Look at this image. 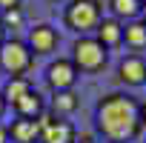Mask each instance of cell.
I'll return each instance as SVG.
<instances>
[{
    "mask_svg": "<svg viewBox=\"0 0 146 143\" xmlns=\"http://www.w3.org/2000/svg\"><path fill=\"white\" fill-rule=\"evenodd\" d=\"M63 20H66L69 29H75L80 34L95 32L98 23H100V3L98 0H72V3L66 6Z\"/></svg>",
    "mask_w": 146,
    "mask_h": 143,
    "instance_id": "2",
    "label": "cell"
},
{
    "mask_svg": "<svg viewBox=\"0 0 146 143\" xmlns=\"http://www.w3.org/2000/svg\"><path fill=\"white\" fill-rule=\"evenodd\" d=\"M35 54L29 52V46L23 40H3L0 43V69L9 72L12 77H23L29 66H32Z\"/></svg>",
    "mask_w": 146,
    "mask_h": 143,
    "instance_id": "3",
    "label": "cell"
},
{
    "mask_svg": "<svg viewBox=\"0 0 146 143\" xmlns=\"http://www.w3.org/2000/svg\"><path fill=\"white\" fill-rule=\"evenodd\" d=\"M0 143H9V129L0 123Z\"/></svg>",
    "mask_w": 146,
    "mask_h": 143,
    "instance_id": "18",
    "label": "cell"
},
{
    "mask_svg": "<svg viewBox=\"0 0 146 143\" xmlns=\"http://www.w3.org/2000/svg\"><path fill=\"white\" fill-rule=\"evenodd\" d=\"M140 123H146V103L140 106Z\"/></svg>",
    "mask_w": 146,
    "mask_h": 143,
    "instance_id": "19",
    "label": "cell"
},
{
    "mask_svg": "<svg viewBox=\"0 0 146 143\" xmlns=\"http://www.w3.org/2000/svg\"><path fill=\"white\" fill-rule=\"evenodd\" d=\"M3 32H6V29H3V26H0V43H3Z\"/></svg>",
    "mask_w": 146,
    "mask_h": 143,
    "instance_id": "22",
    "label": "cell"
},
{
    "mask_svg": "<svg viewBox=\"0 0 146 143\" xmlns=\"http://www.w3.org/2000/svg\"><path fill=\"white\" fill-rule=\"evenodd\" d=\"M95 32H98V43H100L103 49H115V46H120V43H123V26H120L115 17L100 20Z\"/></svg>",
    "mask_w": 146,
    "mask_h": 143,
    "instance_id": "8",
    "label": "cell"
},
{
    "mask_svg": "<svg viewBox=\"0 0 146 143\" xmlns=\"http://www.w3.org/2000/svg\"><path fill=\"white\" fill-rule=\"evenodd\" d=\"M117 75L126 86H140L146 83V60L140 54H129L120 60V69H117Z\"/></svg>",
    "mask_w": 146,
    "mask_h": 143,
    "instance_id": "7",
    "label": "cell"
},
{
    "mask_svg": "<svg viewBox=\"0 0 146 143\" xmlns=\"http://www.w3.org/2000/svg\"><path fill=\"white\" fill-rule=\"evenodd\" d=\"M140 12H143V23H146V3H143V6H140Z\"/></svg>",
    "mask_w": 146,
    "mask_h": 143,
    "instance_id": "21",
    "label": "cell"
},
{
    "mask_svg": "<svg viewBox=\"0 0 146 143\" xmlns=\"http://www.w3.org/2000/svg\"><path fill=\"white\" fill-rule=\"evenodd\" d=\"M17 6H20V0H0V9L3 12L6 9H17Z\"/></svg>",
    "mask_w": 146,
    "mask_h": 143,
    "instance_id": "17",
    "label": "cell"
},
{
    "mask_svg": "<svg viewBox=\"0 0 146 143\" xmlns=\"http://www.w3.org/2000/svg\"><path fill=\"white\" fill-rule=\"evenodd\" d=\"M15 112H17L20 117H26V120H37V117L43 115V97H40L37 92H29V95H23V97L15 103Z\"/></svg>",
    "mask_w": 146,
    "mask_h": 143,
    "instance_id": "10",
    "label": "cell"
},
{
    "mask_svg": "<svg viewBox=\"0 0 146 143\" xmlns=\"http://www.w3.org/2000/svg\"><path fill=\"white\" fill-rule=\"evenodd\" d=\"M32 92V86H29V80L26 77H9V83H6V89H3V100L6 103H17L23 95H29Z\"/></svg>",
    "mask_w": 146,
    "mask_h": 143,
    "instance_id": "12",
    "label": "cell"
},
{
    "mask_svg": "<svg viewBox=\"0 0 146 143\" xmlns=\"http://www.w3.org/2000/svg\"><path fill=\"white\" fill-rule=\"evenodd\" d=\"M0 26H3V29H20V26H23V12H20V6H17V9H6L3 17H0Z\"/></svg>",
    "mask_w": 146,
    "mask_h": 143,
    "instance_id": "16",
    "label": "cell"
},
{
    "mask_svg": "<svg viewBox=\"0 0 146 143\" xmlns=\"http://www.w3.org/2000/svg\"><path fill=\"white\" fill-rule=\"evenodd\" d=\"M12 137H15L17 143H35V140H40V126H37V120L17 117V120L12 123Z\"/></svg>",
    "mask_w": 146,
    "mask_h": 143,
    "instance_id": "11",
    "label": "cell"
},
{
    "mask_svg": "<svg viewBox=\"0 0 146 143\" xmlns=\"http://www.w3.org/2000/svg\"><path fill=\"white\" fill-rule=\"evenodd\" d=\"M78 109V95L75 92H54V97H52V112H57V115H69V112H75Z\"/></svg>",
    "mask_w": 146,
    "mask_h": 143,
    "instance_id": "14",
    "label": "cell"
},
{
    "mask_svg": "<svg viewBox=\"0 0 146 143\" xmlns=\"http://www.w3.org/2000/svg\"><path fill=\"white\" fill-rule=\"evenodd\" d=\"M78 80V69L72 60H54L49 69H46V83L54 89V92H69Z\"/></svg>",
    "mask_w": 146,
    "mask_h": 143,
    "instance_id": "5",
    "label": "cell"
},
{
    "mask_svg": "<svg viewBox=\"0 0 146 143\" xmlns=\"http://www.w3.org/2000/svg\"><path fill=\"white\" fill-rule=\"evenodd\" d=\"M123 40L132 49H143L146 46V23L143 20H132L129 26H123Z\"/></svg>",
    "mask_w": 146,
    "mask_h": 143,
    "instance_id": "13",
    "label": "cell"
},
{
    "mask_svg": "<svg viewBox=\"0 0 146 143\" xmlns=\"http://www.w3.org/2000/svg\"><path fill=\"white\" fill-rule=\"evenodd\" d=\"M112 12H115V17L132 20L140 15V0H112Z\"/></svg>",
    "mask_w": 146,
    "mask_h": 143,
    "instance_id": "15",
    "label": "cell"
},
{
    "mask_svg": "<svg viewBox=\"0 0 146 143\" xmlns=\"http://www.w3.org/2000/svg\"><path fill=\"white\" fill-rule=\"evenodd\" d=\"M140 3H146V0H140Z\"/></svg>",
    "mask_w": 146,
    "mask_h": 143,
    "instance_id": "24",
    "label": "cell"
},
{
    "mask_svg": "<svg viewBox=\"0 0 146 143\" xmlns=\"http://www.w3.org/2000/svg\"><path fill=\"white\" fill-rule=\"evenodd\" d=\"M80 143H95V140H89V137H86V140H80Z\"/></svg>",
    "mask_w": 146,
    "mask_h": 143,
    "instance_id": "23",
    "label": "cell"
},
{
    "mask_svg": "<svg viewBox=\"0 0 146 143\" xmlns=\"http://www.w3.org/2000/svg\"><path fill=\"white\" fill-rule=\"evenodd\" d=\"M40 140H43V143H75V126L54 117V120L40 132Z\"/></svg>",
    "mask_w": 146,
    "mask_h": 143,
    "instance_id": "9",
    "label": "cell"
},
{
    "mask_svg": "<svg viewBox=\"0 0 146 143\" xmlns=\"http://www.w3.org/2000/svg\"><path fill=\"white\" fill-rule=\"evenodd\" d=\"M3 112H6V100H3V95H0V117H3Z\"/></svg>",
    "mask_w": 146,
    "mask_h": 143,
    "instance_id": "20",
    "label": "cell"
},
{
    "mask_svg": "<svg viewBox=\"0 0 146 143\" xmlns=\"http://www.w3.org/2000/svg\"><path fill=\"white\" fill-rule=\"evenodd\" d=\"M54 3H57V0H54Z\"/></svg>",
    "mask_w": 146,
    "mask_h": 143,
    "instance_id": "25",
    "label": "cell"
},
{
    "mask_svg": "<svg viewBox=\"0 0 146 143\" xmlns=\"http://www.w3.org/2000/svg\"><path fill=\"white\" fill-rule=\"evenodd\" d=\"M140 106L129 95H106L98 103V129L112 143H126L140 132Z\"/></svg>",
    "mask_w": 146,
    "mask_h": 143,
    "instance_id": "1",
    "label": "cell"
},
{
    "mask_svg": "<svg viewBox=\"0 0 146 143\" xmlns=\"http://www.w3.org/2000/svg\"><path fill=\"white\" fill-rule=\"evenodd\" d=\"M57 29H52L49 23H40V26H35V29H29V52L32 54H49V52H54V46H57Z\"/></svg>",
    "mask_w": 146,
    "mask_h": 143,
    "instance_id": "6",
    "label": "cell"
},
{
    "mask_svg": "<svg viewBox=\"0 0 146 143\" xmlns=\"http://www.w3.org/2000/svg\"><path fill=\"white\" fill-rule=\"evenodd\" d=\"M72 63L78 72H100L106 66V49L98 43V37H80L72 46Z\"/></svg>",
    "mask_w": 146,
    "mask_h": 143,
    "instance_id": "4",
    "label": "cell"
}]
</instances>
